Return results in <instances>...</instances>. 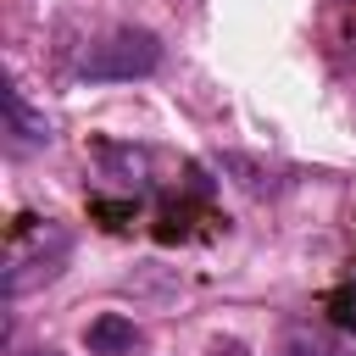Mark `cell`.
I'll list each match as a JSON object with an SVG mask.
<instances>
[{
    "mask_svg": "<svg viewBox=\"0 0 356 356\" xmlns=\"http://www.w3.org/2000/svg\"><path fill=\"white\" fill-rule=\"evenodd\" d=\"M161 67V39L150 28H111L78 56V78L89 83H134Z\"/></svg>",
    "mask_w": 356,
    "mask_h": 356,
    "instance_id": "1",
    "label": "cell"
},
{
    "mask_svg": "<svg viewBox=\"0 0 356 356\" xmlns=\"http://www.w3.org/2000/svg\"><path fill=\"white\" fill-rule=\"evenodd\" d=\"M67 256H72V234H67V228H44V239H39L33 256H11V267H6V295L22 300L33 284H50Z\"/></svg>",
    "mask_w": 356,
    "mask_h": 356,
    "instance_id": "2",
    "label": "cell"
},
{
    "mask_svg": "<svg viewBox=\"0 0 356 356\" xmlns=\"http://www.w3.org/2000/svg\"><path fill=\"white\" fill-rule=\"evenodd\" d=\"M95 161H100V172H106L111 184H122V189H134V195L150 184V150H139V145L95 139Z\"/></svg>",
    "mask_w": 356,
    "mask_h": 356,
    "instance_id": "3",
    "label": "cell"
},
{
    "mask_svg": "<svg viewBox=\"0 0 356 356\" xmlns=\"http://www.w3.org/2000/svg\"><path fill=\"white\" fill-rule=\"evenodd\" d=\"M6 134H11V150H39V145H50V117L28 106L22 83H6Z\"/></svg>",
    "mask_w": 356,
    "mask_h": 356,
    "instance_id": "4",
    "label": "cell"
},
{
    "mask_svg": "<svg viewBox=\"0 0 356 356\" xmlns=\"http://www.w3.org/2000/svg\"><path fill=\"white\" fill-rule=\"evenodd\" d=\"M89 356H134L139 345H145V334H139V323L134 317H122V312H100L95 323H89Z\"/></svg>",
    "mask_w": 356,
    "mask_h": 356,
    "instance_id": "5",
    "label": "cell"
},
{
    "mask_svg": "<svg viewBox=\"0 0 356 356\" xmlns=\"http://www.w3.org/2000/svg\"><path fill=\"white\" fill-rule=\"evenodd\" d=\"M217 167H222L245 195H278V189L289 184V178H278L273 167H261L256 156H245V150H222V161H217Z\"/></svg>",
    "mask_w": 356,
    "mask_h": 356,
    "instance_id": "6",
    "label": "cell"
},
{
    "mask_svg": "<svg viewBox=\"0 0 356 356\" xmlns=\"http://www.w3.org/2000/svg\"><path fill=\"white\" fill-rule=\"evenodd\" d=\"M134 211H139V200H100V195L89 200V217H100L106 228H128Z\"/></svg>",
    "mask_w": 356,
    "mask_h": 356,
    "instance_id": "7",
    "label": "cell"
},
{
    "mask_svg": "<svg viewBox=\"0 0 356 356\" xmlns=\"http://www.w3.org/2000/svg\"><path fill=\"white\" fill-rule=\"evenodd\" d=\"M273 356H334V350H328L317 334H289V339H284Z\"/></svg>",
    "mask_w": 356,
    "mask_h": 356,
    "instance_id": "8",
    "label": "cell"
},
{
    "mask_svg": "<svg viewBox=\"0 0 356 356\" xmlns=\"http://www.w3.org/2000/svg\"><path fill=\"white\" fill-rule=\"evenodd\" d=\"M328 306H334V317H339L345 328H356V278H350V284H345V289H339Z\"/></svg>",
    "mask_w": 356,
    "mask_h": 356,
    "instance_id": "9",
    "label": "cell"
},
{
    "mask_svg": "<svg viewBox=\"0 0 356 356\" xmlns=\"http://www.w3.org/2000/svg\"><path fill=\"white\" fill-rule=\"evenodd\" d=\"M206 356H245V345H239V339H217Z\"/></svg>",
    "mask_w": 356,
    "mask_h": 356,
    "instance_id": "10",
    "label": "cell"
},
{
    "mask_svg": "<svg viewBox=\"0 0 356 356\" xmlns=\"http://www.w3.org/2000/svg\"><path fill=\"white\" fill-rule=\"evenodd\" d=\"M22 356H61L56 345H39V350H22Z\"/></svg>",
    "mask_w": 356,
    "mask_h": 356,
    "instance_id": "11",
    "label": "cell"
}]
</instances>
